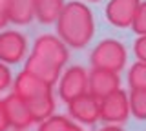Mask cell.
<instances>
[{"mask_svg":"<svg viewBox=\"0 0 146 131\" xmlns=\"http://www.w3.org/2000/svg\"><path fill=\"white\" fill-rule=\"evenodd\" d=\"M57 35L68 44V47L80 49L88 46L95 35V20L91 9L79 0L68 2L57 20Z\"/></svg>","mask_w":146,"mask_h":131,"instance_id":"1","label":"cell"},{"mask_svg":"<svg viewBox=\"0 0 146 131\" xmlns=\"http://www.w3.org/2000/svg\"><path fill=\"white\" fill-rule=\"evenodd\" d=\"M126 60H128V51L124 44L115 38L100 40L90 55V62L93 67L115 71V73H119V71H122L126 67Z\"/></svg>","mask_w":146,"mask_h":131,"instance_id":"2","label":"cell"},{"mask_svg":"<svg viewBox=\"0 0 146 131\" xmlns=\"http://www.w3.org/2000/svg\"><path fill=\"white\" fill-rule=\"evenodd\" d=\"M131 115L130 109V95L117 89L111 95L100 98V120L104 124H124Z\"/></svg>","mask_w":146,"mask_h":131,"instance_id":"3","label":"cell"},{"mask_svg":"<svg viewBox=\"0 0 146 131\" xmlns=\"http://www.w3.org/2000/svg\"><path fill=\"white\" fill-rule=\"evenodd\" d=\"M90 73L82 66H71L58 78V97L64 102H71L73 98L88 93Z\"/></svg>","mask_w":146,"mask_h":131,"instance_id":"4","label":"cell"},{"mask_svg":"<svg viewBox=\"0 0 146 131\" xmlns=\"http://www.w3.org/2000/svg\"><path fill=\"white\" fill-rule=\"evenodd\" d=\"M31 53L46 58L48 62H51V64L58 66V67H64L66 62H68V58H70L68 44L64 42L58 35L55 37V35H49V33L40 35V37L35 40Z\"/></svg>","mask_w":146,"mask_h":131,"instance_id":"5","label":"cell"},{"mask_svg":"<svg viewBox=\"0 0 146 131\" xmlns=\"http://www.w3.org/2000/svg\"><path fill=\"white\" fill-rule=\"evenodd\" d=\"M68 113L79 124L93 126L97 120H100V100L88 91L68 102Z\"/></svg>","mask_w":146,"mask_h":131,"instance_id":"6","label":"cell"},{"mask_svg":"<svg viewBox=\"0 0 146 131\" xmlns=\"http://www.w3.org/2000/svg\"><path fill=\"white\" fill-rule=\"evenodd\" d=\"M27 53V40L20 31H0V60L7 66H15L24 60Z\"/></svg>","mask_w":146,"mask_h":131,"instance_id":"7","label":"cell"},{"mask_svg":"<svg viewBox=\"0 0 146 131\" xmlns=\"http://www.w3.org/2000/svg\"><path fill=\"white\" fill-rule=\"evenodd\" d=\"M141 0H110L106 4V20L115 28H131Z\"/></svg>","mask_w":146,"mask_h":131,"instance_id":"8","label":"cell"},{"mask_svg":"<svg viewBox=\"0 0 146 131\" xmlns=\"http://www.w3.org/2000/svg\"><path fill=\"white\" fill-rule=\"evenodd\" d=\"M6 102V111H7V118L9 124L15 131H24L27 128H31L33 124H36L33 115L29 111V106L22 97H18L17 93H11L4 98Z\"/></svg>","mask_w":146,"mask_h":131,"instance_id":"9","label":"cell"},{"mask_svg":"<svg viewBox=\"0 0 146 131\" xmlns=\"http://www.w3.org/2000/svg\"><path fill=\"white\" fill-rule=\"evenodd\" d=\"M121 89V78L119 73L115 71H108V69H99L93 67L90 71V80H88V91L97 97L99 100L108 95H111L113 91Z\"/></svg>","mask_w":146,"mask_h":131,"instance_id":"10","label":"cell"},{"mask_svg":"<svg viewBox=\"0 0 146 131\" xmlns=\"http://www.w3.org/2000/svg\"><path fill=\"white\" fill-rule=\"evenodd\" d=\"M51 88L53 86L46 84L44 80H40L38 76H35L33 73H29L26 69H22L13 80V93H17L24 100H31V98L38 97L46 91H51Z\"/></svg>","mask_w":146,"mask_h":131,"instance_id":"11","label":"cell"},{"mask_svg":"<svg viewBox=\"0 0 146 131\" xmlns=\"http://www.w3.org/2000/svg\"><path fill=\"white\" fill-rule=\"evenodd\" d=\"M24 69L29 71V73H33L35 76H38V78L44 80L46 84L53 86V84L58 82V78H60L62 67L55 66V64H51V62H48L46 58L31 53V55L26 58V62H24Z\"/></svg>","mask_w":146,"mask_h":131,"instance_id":"12","label":"cell"},{"mask_svg":"<svg viewBox=\"0 0 146 131\" xmlns=\"http://www.w3.org/2000/svg\"><path fill=\"white\" fill-rule=\"evenodd\" d=\"M36 0H9L7 16L17 26H26L35 18Z\"/></svg>","mask_w":146,"mask_h":131,"instance_id":"13","label":"cell"},{"mask_svg":"<svg viewBox=\"0 0 146 131\" xmlns=\"http://www.w3.org/2000/svg\"><path fill=\"white\" fill-rule=\"evenodd\" d=\"M27 106H29V111L33 115V118L36 124H40L42 120L49 118L55 111V97H53V91H46L38 97L31 98V100H26Z\"/></svg>","mask_w":146,"mask_h":131,"instance_id":"14","label":"cell"},{"mask_svg":"<svg viewBox=\"0 0 146 131\" xmlns=\"http://www.w3.org/2000/svg\"><path fill=\"white\" fill-rule=\"evenodd\" d=\"M64 0H36L35 7V18L44 26L57 24L58 16L64 9Z\"/></svg>","mask_w":146,"mask_h":131,"instance_id":"15","label":"cell"},{"mask_svg":"<svg viewBox=\"0 0 146 131\" xmlns=\"http://www.w3.org/2000/svg\"><path fill=\"white\" fill-rule=\"evenodd\" d=\"M36 131H84L82 126L75 124L73 118H68L64 115H51L49 118L42 120Z\"/></svg>","mask_w":146,"mask_h":131,"instance_id":"16","label":"cell"},{"mask_svg":"<svg viewBox=\"0 0 146 131\" xmlns=\"http://www.w3.org/2000/svg\"><path fill=\"white\" fill-rule=\"evenodd\" d=\"M128 86L130 89H146V62L137 60L128 69Z\"/></svg>","mask_w":146,"mask_h":131,"instance_id":"17","label":"cell"},{"mask_svg":"<svg viewBox=\"0 0 146 131\" xmlns=\"http://www.w3.org/2000/svg\"><path fill=\"white\" fill-rule=\"evenodd\" d=\"M131 115L139 120H146V89H131L130 93Z\"/></svg>","mask_w":146,"mask_h":131,"instance_id":"18","label":"cell"},{"mask_svg":"<svg viewBox=\"0 0 146 131\" xmlns=\"http://www.w3.org/2000/svg\"><path fill=\"white\" fill-rule=\"evenodd\" d=\"M131 29H133L139 37L141 35H146V2H141L139 9H137V13H135Z\"/></svg>","mask_w":146,"mask_h":131,"instance_id":"19","label":"cell"},{"mask_svg":"<svg viewBox=\"0 0 146 131\" xmlns=\"http://www.w3.org/2000/svg\"><path fill=\"white\" fill-rule=\"evenodd\" d=\"M13 80L15 78H13V73H11V69H9V66L6 62L0 60V93L7 91L13 86Z\"/></svg>","mask_w":146,"mask_h":131,"instance_id":"20","label":"cell"},{"mask_svg":"<svg viewBox=\"0 0 146 131\" xmlns=\"http://www.w3.org/2000/svg\"><path fill=\"white\" fill-rule=\"evenodd\" d=\"M133 53L137 57V60L146 62V35H141L133 44Z\"/></svg>","mask_w":146,"mask_h":131,"instance_id":"21","label":"cell"},{"mask_svg":"<svg viewBox=\"0 0 146 131\" xmlns=\"http://www.w3.org/2000/svg\"><path fill=\"white\" fill-rule=\"evenodd\" d=\"M9 128H11V124H9V118H7L6 102H4V98H0V131H7Z\"/></svg>","mask_w":146,"mask_h":131,"instance_id":"22","label":"cell"},{"mask_svg":"<svg viewBox=\"0 0 146 131\" xmlns=\"http://www.w3.org/2000/svg\"><path fill=\"white\" fill-rule=\"evenodd\" d=\"M7 9H9V0H0V29L6 28V24L9 22Z\"/></svg>","mask_w":146,"mask_h":131,"instance_id":"23","label":"cell"},{"mask_svg":"<svg viewBox=\"0 0 146 131\" xmlns=\"http://www.w3.org/2000/svg\"><path fill=\"white\" fill-rule=\"evenodd\" d=\"M99 131H124V129H122L119 124H106V126H102Z\"/></svg>","mask_w":146,"mask_h":131,"instance_id":"24","label":"cell"},{"mask_svg":"<svg viewBox=\"0 0 146 131\" xmlns=\"http://www.w3.org/2000/svg\"><path fill=\"white\" fill-rule=\"evenodd\" d=\"M88 2H99V0H88Z\"/></svg>","mask_w":146,"mask_h":131,"instance_id":"25","label":"cell"}]
</instances>
